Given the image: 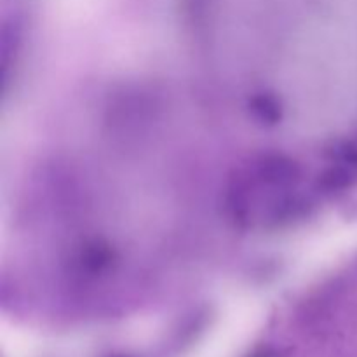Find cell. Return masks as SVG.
Here are the masks:
<instances>
[{"instance_id": "obj_1", "label": "cell", "mask_w": 357, "mask_h": 357, "mask_svg": "<svg viewBox=\"0 0 357 357\" xmlns=\"http://www.w3.org/2000/svg\"><path fill=\"white\" fill-rule=\"evenodd\" d=\"M275 89L282 112L300 131L328 135L337 129L356 94L351 37L324 20L305 24L282 52Z\"/></svg>"}]
</instances>
